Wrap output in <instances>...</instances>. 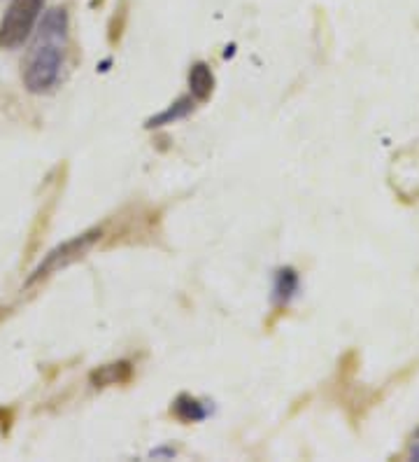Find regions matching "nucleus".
Instances as JSON below:
<instances>
[{
  "instance_id": "nucleus-1",
  "label": "nucleus",
  "mask_w": 419,
  "mask_h": 462,
  "mask_svg": "<svg viewBox=\"0 0 419 462\" xmlns=\"http://www.w3.org/2000/svg\"><path fill=\"white\" fill-rule=\"evenodd\" d=\"M63 66L61 42L40 38L23 66V85L31 94H45L59 82Z\"/></svg>"
},
{
  "instance_id": "nucleus-2",
  "label": "nucleus",
  "mask_w": 419,
  "mask_h": 462,
  "mask_svg": "<svg viewBox=\"0 0 419 462\" xmlns=\"http://www.w3.org/2000/svg\"><path fill=\"white\" fill-rule=\"evenodd\" d=\"M42 10L45 0H12L0 19V47L19 50L33 33Z\"/></svg>"
},
{
  "instance_id": "nucleus-3",
  "label": "nucleus",
  "mask_w": 419,
  "mask_h": 462,
  "mask_svg": "<svg viewBox=\"0 0 419 462\" xmlns=\"http://www.w3.org/2000/svg\"><path fill=\"white\" fill-rule=\"evenodd\" d=\"M98 241H101V229H91L87 231V234H82V236L70 238V241H66L63 245L54 248L50 254H47L45 260L35 266L33 273L28 276L26 288H31V285H35V282L40 281H45V278H50L51 273L66 269V266H70L73 262L82 260L84 254L89 253Z\"/></svg>"
},
{
  "instance_id": "nucleus-4",
  "label": "nucleus",
  "mask_w": 419,
  "mask_h": 462,
  "mask_svg": "<svg viewBox=\"0 0 419 462\" xmlns=\"http://www.w3.org/2000/svg\"><path fill=\"white\" fill-rule=\"evenodd\" d=\"M68 33V14L66 10L56 7V10L45 12L42 23H40V38L56 40V42H63Z\"/></svg>"
},
{
  "instance_id": "nucleus-5",
  "label": "nucleus",
  "mask_w": 419,
  "mask_h": 462,
  "mask_svg": "<svg viewBox=\"0 0 419 462\" xmlns=\"http://www.w3.org/2000/svg\"><path fill=\"white\" fill-rule=\"evenodd\" d=\"M189 87H191V94H194V98H198V101H205V98H210V94H213V89H214L213 70H210L205 63H196L189 73Z\"/></svg>"
},
{
  "instance_id": "nucleus-6",
  "label": "nucleus",
  "mask_w": 419,
  "mask_h": 462,
  "mask_svg": "<svg viewBox=\"0 0 419 462\" xmlns=\"http://www.w3.org/2000/svg\"><path fill=\"white\" fill-rule=\"evenodd\" d=\"M131 378V365L129 362H117V365H105L98 372L91 374L96 388H105V385L126 383Z\"/></svg>"
},
{
  "instance_id": "nucleus-7",
  "label": "nucleus",
  "mask_w": 419,
  "mask_h": 462,
  "mask_svg": "<svg viewBox=\"0 0 419 462\" xmlns=\"http://www.w3.org/2000/svg\"><path fill=\"white\" fill-rule=\"evenodd\" d=\"M194 110V101L191 98H179L175 106H170L166 110V113L157 115V117L147 119V129H151V126H163V125H173V122H178V119L187 117V115Z\"/></svg>"
},
{
  "instance_id": "nucleus-8",
  "label": "nucleus",
  "mask_w": 419,
  "mask_h": 462,
  "mask_svg": "<svg viewBox=\"0 0 419 462\" xmlns=\"http://www.w3.org/2000/svg\"><path fill=\"white\" fill-rule=\"evenodd\" d=\"M298 290V276L294 269H282L278 273V281H275V299L279 304H287L294 292Z\"/></svg>"
},
{
  "instance_id": "nucleus-9",
  "label": "nucleus",
  "mask_w": 419,
  "mask_h": 462,
  "mask_svg": "<svg viewBox=\"0 0 419 462\" xmlns=\"http://www.w3.org/2000/svg\"><path fill=\"white\" fill-rule=\"evenodd\" d=\"M175 413H178L182 420H187V423H194V420L205 418V409H203L196 400H191V397H179V400L175 402Z\"/></svg>"
},
{
  "instance_id": "nucleus-10",
  "label": "nucleus",
  "mask_w": 419,
  "mask_h": 462,
  "mask_svg": "<svg viewBox=\"0 0 419 462\" xmlns=\"http://www.w3.org/2000/svg\"><path fill=\"white\" fill-rule=\"evenodd\" d=\"M413 457H414V460H419V444L413 446Z\"/></svg>"
}]
</instances>
